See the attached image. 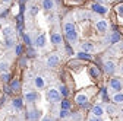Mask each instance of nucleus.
<instances>
[{
	"label": "nucleus",
	"mask_w": 123,
	"mask_h": 121,
	"mask_svg": "<svg viewBox=\"0 0 123 121\" xmlns=\"http://www.w3.org/2000/svg\"><path fill=\"white\" fill-rule=\"evenodd\" d=\"M69 107H70V105H69L68 101H63V102H62V110H69Z\"/></svg>",
	"instance_id": "obj_16"
},
{
	"label": "nucleus",
	"mask_w": 123,
	"mask_h": 121,
	"mask_svg": "<svg viewBox=\"0 0 123 121\" xmlns=\"http://www.w3.org/2000/svg\"><path fill=\"white\" fill-rule=\"evenodd\" d=\"M12 105H13V108L21 110V108H22V101H21V99H15V101L12 102Z\"/></svg>",
	"instance_id": "obj_9"
},
{
	"label": "nucleus",
	"mask_w": 123,
	"mask_h": 121,
	"mask_svg": "<svg viewBox=\"0 0 123 121\" xmlns=\"http://www.w3.org/2000/svg\"><path fill=\"white\" fill-rule=\"evenodd\" d=\"M116 13L119 15L120 18H123V5H119V6H116Z\"/></svg>",
	"instance_id": "obj_11"
},
{
	"label": "nucleus",
	"mask_w": 123,
	"mask_h": 121,
	"mask_svg": "<svg viewBox=\"0 0 123 121\" xmlns=\"http://www.w3.org/2000/svg\"><path fill=\"white\" fill-rule=\"evenodd\" d=\"M119 121H123V118H122V120H119Z\"/></svg>",
	"instance_id": "obj_22"
},
{
	"label": "nucleus",
	"mask_w": 123,
	"mask_h": 121,
	"mask_svg": "<svg viewBox=\"0 0 123 121\" xmlns=\"http://www.w3.org/2000/svg\"><path fill=\"white\" fill-rule=\"evenodd\" d=\"M2 2V5H5V6H7L9 3H12V0H0Z\"/></svg>",
	"instance_id": "obj_19"
},
{
	"label": "nucleus",
	"mask_w": 123,
	"mask_h": 121,
	"mask_svg": "<svg viewBox=\"0 0 123 121\" xmlns=\"http://www.w3.org/2000/svg\"><path fill=\"white\" fill-rule=\"evenodd\" d=\"M75 118H76V120H75V121H82V120H81V118H79V115H78V114H76V115H75Z\"/></svg>",
	"instance_id": "obj_21"
},
{
	"label": "nucleus",
	"mask_w": 123,
	"mask_h": 121,
	"mask_svg": "<svg viewBox=\"0 0 123 121\" xmlns=\"http://www.w3.org/2000/svg\"><path fill=\"white\" fill-rule=\"evenodd\" d=\"M43 121H51V118H50V117H44Z\"/></svg>",
	"instance_id": "obj_20"
},
{
	"label": "nucleus",
	"mask_w": 123,
	"mask_h": 121,
	"mask_svg": "<svg viewBox=\"0 0 123 121\" xmlns=\"http://www.w3.org/2000/svg\"><path fill=\"white\" fill-rule=\"evenodd\" d=\"M59 61H60V57H59V54H49V57H47V67H56L57 64H59Z\"/></svg>",
	"instance_id": "obj_3"
},
{
	"label": "nucleus",
	"mask_w": 123,
	"mask_h": 121,
	"mask_svg": "<svg viewBox=\"0 0 123 121\" xmlns=\"http://www.w3.org/2000/svg\"><path fill=\"white\" fill-rule=\"evenodd\" d=\"M9 70V61L3 60V61H0V73H7Z\"/></svg>",
	"instance_id": "obj_8"
},
{
	"label": "nucleus",
	"mask_w": 123,
	"mask_h": 121,
	"mask_svg": "<svg viewBox=\"0 0 123 121\" xmlns=\"http://www.w3.org/2000/svg\"><path fill=\"white\" fill-rule=\"evenodd\" d=\"M59 90H60V94H62V95H65V96L68 95V89H66V86H60Z\"/></svg>",
	"instance_id": "obj_14"
},
{
	"label": "nucleus",
	"mask_w": 123,
	"mask_h": 121,
	"mask_svg": "<svg viewBox=\"0 0 123 121\" xmlns=\"http://www.w3.org/2000/svg\"><path fill=\"white\" fill-rule=\"evenodd\" d=\"M91 10H94L98 15H103V16L109 13V9L105 7V5H100V3H94V5L91 6Z\"/></svg>",
	"instance_id": "obj_2"
},
{
	"label": "nucleus",
	"mask_w": 123,
	"mask_h": 121,
	"mask_svg": "<svg viewBox=\"0 0 123 121\" xmlns=\"http://www.w3.org/2000/svg\"><path fill=\"white\" fill-rule=\"evenodd\" d=\"M75 102L78 105H81V107H86L88 105V96L85 94H78L75 96Z\"/></svg>",
	"instance_id": "obj_7"
},
{
	"label": "nucleus",
	"mask_w": 123,
	"mask_h": 121,
	"mask_svg": "<svg viewBox=\"0 0 123 121\" xmlns=\"http://www.w3.org/2000/svg\"><path fill=\"white\" fill-rule=\"evenodd\" d=\"M37 99H38V94L35 92V90H26V92H25V101L28 104H32Z\"/></svg>",
	"instance_id": "obj_6"
},
{
	"label": "nucleus",
	"mask_w": 123,
	"mask_h": 121,
	"mask_svg": "<svg viewBox=\"0 0 123 121\" xmlns=\"http://www.w3.org/2000/svg\"><path fill=\"white\" fill-rule=\"evenodd\" d=\"M10 86H12V89L16 90V89H19V82H18V80H15V82H12V83H10Z\"/></svg>",
	"instance_id": "obj_15"
},
{
	"label": "nucleus",
	"mask_w": 123,
	"mask_h": 121,
	"mask_svg": "<svg viewBox=\"0 0 123 121\" xmlns=\"http://www.w3.org/2000/svg\"><path fill=\"white\" fill-rule=\"evenodd\" d=\"M34 86L37 89H44L45 85H47V82H45V77L44 76H40V74H37V76H34Z\"/></svg>",
	"instance_id": "obj_4"
},
{
	"label": "nucleus",
	"mask_w": 123,
	"mask_h": 121,
	"mask_svg": "<svg viewBox=\"0 0 123 121\" xmlns=\"http://www.w3.org/2000/svg\"><path fill=\"white\" fill-rule=\"evenodd\" d=\"M91 114L95 115V117H103L105 114V108L103 107V105H100V104H95L94 107H92V110H91Z\"/></svg>",
	"instance_id": "obj_5"
},
{
	"label": "nucleus",
	"mask_w": 123,
	"mask_h": 121,
	"mask_svg": "<svg viewBox=\"0 0 123 121\" xmlns=\"http://www.w3.org/2000/svg\"><path fill=\"white\" fill-rule=\"evenodd\" d=\"M91 76L92 77H98L100 76V70L95 69V67H91Z\"/></svg>",
	"instance_id": "obj_10"
},
{
	"label": "nucleus",
	"mask_w": 123,
	"mask_h": 121,
	"mask_svg": "<svg viewBox=\"0 0 123 121\" xmlns=\"http://www.w3.org/2000/svg\"><path fill=\"white\" fill-rule=\"evenodd\" d=\"M88 121H103V120H101V117H95V115H91V117L88 118Z\"/></svg>",
	"instance_id": "obj_17"
},
{
	"label": "nucleus",
	"mask_w": 123,
	"mask_h": 121,
	"mask_svg": "<svg viewBox=\"0 0 123 121\" xmlns=\"http://www.w3.org/2000/svg\"><path fill=\"white\" fill-rule=\"evenodd\" d=\"M95 3H100V5H110L113 2H116V0H94Z\"/></svg>",
	"instance_id": "obj_12"
},
{
	"label": "nucleus",
	"mask_w": 123,
	"mask_h": 121,
	"mask_svg": "<svg viewBox=\"0 0 123 121\" xmlns=\"http://www.w3.org/2000/svg\"><path fill=\"white\" fill-rule=\"evenodd\" d=\"M2 79H3L5 82H7V80H9V73H2Z\"/></svg>",
	"instance_id": "obj_18"
},
{
	"label": "nucleus",
	"mask_w": 123,
	"mask_h": 121,
	"mask_svg": "<svg viewBox=\"0 0 123 121\" xmlns=\"http://www.w3.org/2000/svg\"><path fill=\"white\" fill-rule=\"evenodd\" d=\"M66 117H69V111L68 110H62L60 111V118H66Z\"/></svg>",
	"instance_id": "obj_13"
},
{
	"label": "nucleus",
	"mask_w": 123,
	"mask_h": 121,
	"mask_svg": "<svg viewBox=\"0 0 123 121\" xmlns=\"http://www.w3.org/2000/svg\"><path fill=\"white\" fill-rule=\"evenodd\" d=\"M45 96H47L49 102H53V104H57V102H60V99H62L60 90H59V89H54V88H49L47 92H45Z\"/></svg>",
	"instance_id": "obj_1"
}]
</instances>
